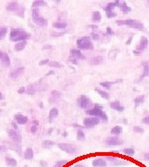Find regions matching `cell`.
<instances>
[{"label": "cell", "mask_w": 149, "mask_h": 167, "mask_svg": "<svg viewBox=\"0 0 149 167\" xmlns=\"http://www.w3.org/2000/svg\"><path fill=\"white\" fill-rule=\"evenodd\" d=\"M31 38V33L21 28H12L9 32V40L14 43L27 41Z\"/></svg>", "instance_id": "1"}, {"label": "cell", "mask_w": 149, "mask_h": 167, "mask_svg": "<svg viewBox=\"0 0 149 167\" xmlns=\"http://www.w3.org/2000/svg\"><path fill=\"white\" fill-rule=\"evenodd\" d=\"M104 108L102 105L100 104H93V107L88 110H86V113L89 116H93V117H97L100 120L104 121V122H107L108 121V117L107 114L103 110Z\"/></svg>", "instance_id": "2"}, {"label": "cell", "mask_w": 149, "mask_h": 167, "mask_svg": "<svg viewBox=\"0 0 149 167\" xmlns=\"http://www.w3.org/2000/svg\"><path fill=\"white\" fill-rule=\"evenodd\" d=\"M117 24L118 26H128L133 29H137L139 31H144V25L137 20H133V19H127V20H118Z\"/></svg>", "instance_id": "3"}, {"label": "cell", "mask_w": 149, "mask_h": 167, "mask_svg": "<svg viewBox=\"0 0 149 167\" xmlns=\"http://www.w3.org/2000/svg\"><path fill=\"white\" fill-rule=\"evenodd\" d=\"M77 47L79 50H92L94 48V45L89 35L82 36L77 40Z\"/></svg>", "instance_id": "4"}, {"label": "cell", "mask_w": 149, "mask_h": 167, "mask_svg": "<svg viewBox=\"0 0 149 167\" xmlns=\"http://www.w3.org/2000/svg\"><path fill=\"white\" fill-rule=\"evenodd\" d=\"M6 9L9 12H13L14 14H16L17 16L21 18L24 17L25 9L24 6H21L18 1H9L6 6Z\"/></svg>", "instance_id": "5"}, {"label": "cell", "mask_w": 149, "mask_h": 167, "mask_svg": "<svg viewBox=\"0 0 149 167\" xmlns=\"http://www.w3.org/2000/svg\"><path fill=\"white\" fill-rule=\"evenodd\" d=\"M32 20L35 25L39 27H45L48 25V20L40 15L38 9H32Z\"/></svg>", "instance_id": "6"}, {"label": "cell", "mask_w": 149, "mask_h": 167, "mask_svg": "<svg viewBox=\"0 0 149 167\" xmlns=\"http://www.w3.org/2000/svg\"><path fill=\"white\" fill-rule=\"evenodd\" d=\"M77 103H78V106L79 108H81L83 110H89L93 107V103H92L91 99L86 95L79 96L77 99Z\"/></svg>", "instance_id": "7"}, {"label": "cell", "mask_w": 149, "mask_h": 167, "mask_svg": "<svg viewBox=\"0 0 149 167\" xmlns=\"http://www.w3.org/2000/svg\"><path fill=\"white\" fill-rule=\"evenodd\" d=\"M7 134L9 137V139L14 143V144H18V145H21L22 143V135L21 133L19 132V130H14L12 128H9L7 130Z\"/></svg>", "instance_id": "8"}, {"label": "cell", "mask_w": 149, "mask_h": 167, "mask_svg": "<svg viewBox=\"0 0 149 167\" xmlns=\"http://www.w3.org/2000/svg\"><path fill=\"white\" fill-rule=\"evenodd\" d=\"M58 148H60L61 151L66 152L67 154H70V155H74L77 154L78 151V148L74 146L70 143H59L58 144Z\"/></svg>", "instance_id": "9"}, {"label": "cell", "mask_w": 149, "mask_h": 167, "mask_svg": "<svg viewBox=\"0 0 149 167\" xmlns=\"http://www.w3.org/2000/svg\"><path fill=\"white\" fill-rule=\"evenodd\" d=\"M148 47V38L146 36H142L141 39L139 41V44L137 45L136 48L134 49L133 53L135 55H140L141 53H143Z\"/></svg>", "instance_id": "10"}, {"label": "cell", "mask_w": 149, "mask_h": 167, "mask_svg": "<svg viewBox=\"0 0 149 167\" xmlns=\"http://www.w3.org/2000/svg\"><path fill=\"white\" fill-rule=\"evenodd\" d=\"M100 122H101V120L97 117H93V116L86 117L83 120V125L86 128H92V127L98 125L100 124Z\"/></svg>", "instance_id": "11"}, {"label": "cell", "mask_w": 149, "mask_h": 167, "mask_svg": "<svg viewBox=\"0 0 149 167\" xmlns=\"http://www.w3.org/2000/svg\"><path fill=\"white\" fill-rule=\"evenodd\" d=\"M104 159L106 162H109L112 165H114V166H122V165L128 164L127 161L122 160V159L116 157V156H105Z\"/></svg>", "instance_id": "12"}, {"label": "cell", "mask_w": 149, "mask_h": 167, "mask_svg": "<svg viewBox=\"0 0 149 167\" xmlns=\"http://www.w3.org/2000/svg\"><path fill=\"white\" fill-rule=\"evenodd\" d=\"M69 58L77 61H84L86 59L85 55L81 52V50L78 49V48H72L70 49V56Z\"/></svg>", "instance_id": "13"}, {"label": "cell", "mask_w": 149, "mask_h": 167, "mask_svg": "<svg viewBox=\"0 0 149 167\" xmlns=\"http://www.w3.org/2000/svg\"><path fill=\"white\" fill-rule=\"evenodd\" d=\"M104 143L109 146V147H116V146H121L123 145L124 141L122 139H120L118 137H114V136H112V137H107L105 140H104Z\"/></svg>", "instance_id": "14"}, {"label": "cell", "mask_w": 149, "mask_h": 167, "mask_svg": "<svg viewBox=\"0 0 149 167\" xmlns=\"http://www.w3.org/2000/svg\"><path fill=\"white\" fill-rule=\"evenodd\" d=\"M24 71H25V68L24 67H19V68L13 70L9 73V77L12 80H16V79H18L19 77H20V76L23 75V74L24 73Z\"/></svg>", "instance_id": "15"}, {"label": "cell", "mask_w": 149, "mask_h": 167, "mask_svg": "<svg viewBox=\"0 0 149 167\" xmlns=\"http://www.w3.org/2000/svg\"><path fill=\"white\" fill-rule=\"evenodd\" d=\"M61 98H62V92H60L59 90H52L50 92L49 101L50 103H56L61 99Z\"/></svg>", "instance_id": "16"}, {"label": "cell", "mask_w": 149, "mask_h": 167, "mask_svg": "<svg viewBox=\"0 0 149 167\" xmlns=\"http://www.w3.org/2000/svg\"><path fill=\"white\" fill-rule=\"evenodd\" d=\"M13 121H15L18 124H25L28 122V117L26 115H24L22 113H16L13 116Z\"/></svg>", "instance_id": "17"}, {"label": "cell", "mask_w": 149, "mask_h": 167, "mask_svg": "<svg viewBox=\"0 0 149 167\" xmlns=\"http://www.w3.org/2000/svg\"><path fill=\"white\" fill-rule=\"evenodd\" d=\"M92 166L93 167H106L107 166V162L105 161L104 158L99 157L92 161Z\"/></svg>", "instance_id": "18"}, {"label": "cell", "mask_w": 149, "mask_h": 167, "mask_svg": "<svg viewBox=\"0 0 149 167\" xmlns=\"http://www.w3.org/2000/svg\"><path fill=\"white\" fill-rule=\"evenodd\" d=\"M142 66H143V73H142V76L140 77L139 81H142V79L149 76V62L148 61H143Z\"/></svg>", "instance_id": "19"}, {"label": "cell", "mask_w": 149, "mask_h": 167, "mask_svg": "<svg viewBox=\"0 0 149 167\" xmlns=\"http://www.w3.org/2000/svg\"><path fill=\"white\" fill-rule=\"evenodd\" d=\"M110 108H111L112 110H114L119 111V113H122V111H124V110H125V107L122 106L118 100H116V101L111 102V103H110Z\"/></svg>", "instance_id": "20"}, {"label": "cell", "mask_w": 149, "mask_h": 167, "mask_svg": "<svg viewBox=\"0 0 149 167\" xmlns=\"http://www.w3.org/2000/svg\"><path fill=\"white\" fill-rule=\"evenodd\" d=\"M104 62V58L102 56H95V57H92L89 60V64L92 66H97L100 65Z\"/></svg>", "instance_id": "21"}, {"label": "cell", "mask_w": 149, "mask_h": 167, "mask_svg": "<svg viewBox=\"0 0 149 167\" xmlns=\"http://www.w3.org/2000/svg\"><path fill=\"white\" fill-rule=\"evenodd\" d=\"M120 4V1H118V0H117V1H113V2H109L105 8H104V11L105 12H110V11H114V9L116 7H118Z\"/></svg>", "instance_id": "22"}, {"label": "cell", "mask_w": 149, "mask_h": 167, "mask_svg": "<svg viewBox=\"0 0 149 167\" xmlns=\"http://www.w3.org/2000/svg\"><path fill=\"white\" fill-rule=\"evenodd\" d=\"M0 62H1V65L5 68H9L11 64V61H10V58H9V56L4 52V55H3V57L1 59V61H0Z\"/></svg>", "instance_id": "23"}, {"label": "cell", "mask_w": 149, "mask_h": 167, "mask_svg": "<svg viewBox=\"0 0 149 167\" xmlns=\"http://www.w3.org/2000/svg\"><path fill=\"white\" fill-rule=\"evenodd\" d=\"M34 156H35V153H34V150L32 148H27L24 152V158L27 161L33 160Z\"/></svg>", "instance_id": "24"}, {"label": "cell", "mask_w": 149, "mask_h": 167, "mask_svg": "<svg viewBox=\"0 0 149 167\" xmlns=\"http://www.w3.org/2000/svg\"><path fill=\"white\" fill-rule=\"evenodd\" d=\"M26 46H27V41H21V42L15 43V45H14V50L16 52H21V51H23L25 48Z\"/></svg>", "instance_id": "25"}, {"label": "cell", "mask_w": 149, "mask_h": 167, "mask_svg": "<svg viewBox=\"0 0 149 167\" xmlns=\"http://www.w3.org/2000/svg\"><path fill=\"white\" fill-rule=\"evenodd\" d=\"M102 21V14L100 11H93L91 15V22L93 23H97Z\"/></svg>", "instance_id": "26"}, {"label": "cell", "mask_w": 149, "mask_h": 167, "mask_svg": "<svg viewBox=\"0 0 149 167\" xmlns=\"http://www.w3.org/2000/svg\"><path fill=\"white\" fill-rule=\"evenodd\" d=\"M122 80L119 79L118 81H114V82H111V81H104V82H101L100 83V85L102 87H104V89H110L112 87V85H113L114 84H117V83H121Z\"/></svg>", "instance_id": "27"}, {"label": "cell", "mask_w": 149, "mask_h": 167, "mask_svg": "<svg viewBox=\"0 0 149 167\" xmlns=\"http://www.w3.org/2000/svg\"><path fill=\"white\" fill-rule=\"evenodd\" d=\"M48 2L44 1V0H35L32 3V8L33 9H38L39 7H47Z\"/></svg>", "instance_id": "28"}, {"label": "cell", "mask_w": 149, "mask_h": 167, "mask_svg": "<svg viewBox=\"0 0 149 167\" xmlns=\"http://www.w3.org/2000/svg\"><path fill=\"white\" fill-rule=\"evenodd\" d=\"M52 27L56 30H64L67 27V23L64 22H55L52 23Z\"/></svg>", "instance_id": "29"}, {"label": "cell", "mask_w": 149, "mask_h": 167, "mask_svg": "<svg viewBox=\"0 0 149 167\" xmlns=\"http://www.w3.org/2000/svg\"><path fill=\"white\" fill-rule=\"evenodd\" d=\"M58 115H59V110L57 108H51L49 110V122H51L52 119H55L56 117H58Z\"/></svg>", "instance_id": "30"}, {"label": "cell", "mask_w": 149, "mask_h": 167, "mask_svg": "<svg viewBox=\"0 0 149 167\" xmlns=\"http://www.w3.org/2000/svg\"><path fill=\"white\" fill-rule=\"evenodd\" d=\"M5 162H6V164L9 167H16L17 164H18L17 160L12 158V157H9V156H7L5 158Z\"/></svg>", "instance_id": "31"}, {"label": "cell", "mask_w": 149, "mask_h": 167, "mask_svg": "<svg viewBox=\"0 0 149 167\" xmlns=\"http://www.w3.org/2000/svg\"><path fill=\"white\" fill-rule=\"evenodd\" d=\"M36 91H37V88L35 87V85L34 84H30V85H28L26 86V92L25 93H26L27 95L33 96V95L35 94Z\"/></svg>", "instance_id": "32"}, {"label": "cell", "mask_w": 149, "mask_h": 167, "mask_svg": "<svg viewBox=\"0 0 149 167\" xmlns=\"http://www.w3.org/2000/svg\"><path fill=\"white\" fill-rule=\"evenodd\" d=\"M55 145H56V143L49 139H46L42 142V148H45V150H49V148H53Z\"/></svg>", "instance_id": "33"}, {"label": "cell", "mask_w": 149, "mask_h": 167, "mask_svg": "<svg viewBox=\"0 0 149 167\" xmlns=\"http://www.w3.org/2000/svg\"><path fill=\"white\" fill-rule=\"evenodd\" d=\"M110 133L113 135L114 137H118L122 133V127L120 125H116L111 129Z\"/></svg>", "instance_id": "34"}, {"label": "cell", "mask_w": 149, "mask_h": 167, "mask_svg": "<svg viewBox=\"0 0 149 167\" xmlns=\"http://www.w3.org/2000/svg\"><path fill=\"white\" fill-rule=\"evenodd\" d=\"M144 99H145V96H144V95L137 96V97L134 99V100H133V102H134V107L137 108L138 106H140L141 104H143V103L144 102Z\"/></svg>", "instance_id": "35"}, {"label": "cell", "mask_w": 149, "mask_h": 167, "mask_svg": "<svg viewBox=\"0 0 149 167\" xmlns=\"http://www.w3.org/2000/svg\"><path fill=\"white\" fill-rule=\"evenodd\" d=\"M95 91L98 93V94L104 99H110V95H109V93L106 92L105 90H103V89H100V88H95Z\"/></svg>", "instance_id": "36"}, {"label": "cell", "mask_w": 149, "mask_h": 167, "mask_svg": "<svg viewBox=\"0 0 149 167\" xmlns=\"http://www.w3.org/2000/svg\"><path fill=\"white\" fill-rule=\"evenodd\" d=\"M122 152H123L125 155H127V156L133 157V156H134V154H135V150H134L133 148H123Z\"/></svg>", "instance_id": "37"}, {"label": "cell", "mask_w": 149, "mask_h": 167, "mask_svg": "<svg viewBox=\"0 0 149 167\" xmlns=\"http://www.w3.org/2000/svg\"><path fill=\"white\" fill-rule=\"evenodd\" d=\"M118 8L120 9V10H121L123 13H129L130 10H132V9H130V8L127 5L126 2H120Z\"/></svg>", "instance_id": "38"}, {"label": "cell", "mask_w": 149, "mask_h": 167, "mask_svg": "<svg viewBox=\"0 0 149 167\" xmlns=\"http://www.w3.org/2000/svg\"><path fill=\"white\" fill-rule=\"evenodd\" d=\"M77 139L78 141H85L86 139V135L82 129H78L77 131Z\"/></svg>", "instance_id": "39"}, {"label": "cell", "mask_w": 149, "mask_h": 167, "mask_svg": "<svg viewBox=\"0 0 149 167\" xmlns=\"http://www.w3.org/2000/svg\"><path fill=\"white\" fill-rule=\"evenodd\" d=\"M48 66L50 67V68H57V69H60V68H63V64L60 63L59 61H49V63H48Z\"/></svg>", "instance_id": "40"}, {"label": "cell", "mask_w": 149, "mask_h": 167, "mask_svg": "<svg viewBox=\"0 0 149 167\" xmlns=\"http://www.w3.org/2000/svg\"><path fill=\"white\" fill-rule=\"evenodd\" d=\"M8 27L5 26H0V40H3L8 34Z\"/></svg>", "instance_id": "41"}, {"label": "cell", "mask_w": 149, "mask_h": 167, "mask_svg": "<svg viewBox=\"0 0 149 167\" xmlns=\"http://www.w3.org/2000/svg\"><path fill=\"white\" fill-rule=\"evenodd\" d=\"M67 162H68L67 160H60V161H57V162H56L52 167H63V166L65 165Z\"/></svg>", "instance_id": "42"}, {"label": "cell", "mask_w": 149, "mask_h": 167, "mask_svg": "<svg viewBox=\"0 0 149 167\" xmlns=\"http://www.w3.org/2000/svg\"><path fill=\"white\" fill-rule=\"evenodd\" d=\"M118 49L110 51L109 54H108V58H109L110 60H114V59L117 57V54H118Z\"/></svg>", "instance_id": "43"}, {"label": "cell", "mask_w": 149, "mask_h": 167, "mask_svg": "<svg viewBox=\"0 0 149 167\" xmlns=\"http://www.w3.org/2000/svg\"><path fill=\"white\" fill-rule=\"evenodd\" d=\"M133 132L137 133V134H143L144 132V130L143 127H141L139 125H135V126H133Z\"/></svg>", "instance_id": "44"}, {"label": "cell", "mask_w": 149, "mask_h": 167, "mask_svg": "<svg viewBox=\"0 0 149 167\" xmlns=\"http://www.w3.org/2000/svg\"><path fill=\"white\" fill-rule=\"evenodd\" d=\"M100 37H101L100 34L97 33H90V38H91V40L97 41V40L100 39Z\"/></svg>", "instance_id": "45"}, {"label": "cell", "mask_w": 149, "mask_h": 167, "mask_svg": "<svg viewBox=\"0 0 149 167\" xmlns=\"http://www.w3.org/2000/svg\"><path fill=\"white\" fill-rule=\"evenodd\" d=\"M105 13H106V17L108 19H112L117 16V13L115 11H110V12H105Z\"/></svg>", "instance_id": "46"}, {"label": "cell", "mask_w": 149, "mask_h": 167, "mask_svg": "<svg viewBox=\"0 0 149 167\" xmlns=\"http://www.w3.org/2000/svg\"><path fill=\"white\" fill-rule=\"evenodd\" d=\"M26 92V86H21L20 88L18 89V94H24Z\"/></svg>", "instance_id": "47"}, {"label": "cell", "mask_w": 149, "mask_h": 167, "mask_svg": "<svg viewBox=\"0 0 149 167\" xmlns=\"http://www.w3.org/2000/svg\"><path fill=\"white\" fill-rule=\"evenodd\" d=\"M49 61V60H48V59H44V60H42V61H39L38 65H39V66H44V65H48Z\"/></svg>", "instance_id": "48"}, {"label": "cell", "mask_w": 149, "mask_h": 167, "mask_svg": "<svg viewBox=\"0 0 149 167\" xmlns=\"http://www.w3.org/2000/svg\"><path fill=\"white\" fill-rule=\"evenodd\" d=\"M142 123H143L144 124H147V125H149V114H148L147 116H145V117H144V118L142 119Z\"/></svg>", "instance_id": "49"}, {"label": "cell", "mask_w": 149, "mask_h": 167, "mask_svg": "<svg viewBox=\"0 0 149 167\" xmlns=\"http://www.w3.org/2000/svg\"><path fill=\"white\" fill-rule=\"evenodd\" d=\"M30 132H31L32 134H35V133L37 132V126H35V125H31V127H30Z\"/></svg>", "instance_id": "50"}, {"label": "cell", "mask_w": 149, "mask_h": 167, "mask_svg": "<svg viewBox=\"0 0 149 167\" xmlns=\"http://www.w3.org/2000/svg\"><path fill=\"white\" fill-rule=\"evenodd\" d=\"M106 33H107L108 35H114V34H115L114 31L112 30L111 27H107V28H106Z\"/></svg>", "instance_id": "51"}, {"label": "cell", "mask_w": 149, "mask_h": 167, "mask_svg": "<svg viewBox=\"0 0 149 167\" xmlns=\"http://www.w3.org/2000/svg\"><path fill=\"white\" fill-rule=\"evenodd\" d=\"M10 124H11V127H12V129H14V130H19L18 124H17L15 121H12V122L10 123Z\"/></svg>", "instance_id": "52"}, {"label": "cell", "mask_w": 149, "mask_h": 167, "mask_svg": "<svg viewBox=\"0 0 149 167\" xmlns=\"http://www.w3.org/2000/svg\"><path fill=\"white\" fill-rule=\"evenodd\" d=\"M7 151H8V148H7V147L0 145V154H2V153L6 152Z\"/></svg>", "instance_id": "53"}, {"label": "cell", "mask_w": 149, "mask_h": 167, "mask_svg": "<svg viewBox=\"0 0 149 167\" xmlns=\"http://www.w3.org/2000/svg\"><path fill=\"white\" fill-rule=\"evenodd\" d=\"M65 33V32H63V33H51V36H54V37H56V36H62V35H64Z\"/></svg>", "instance_id": "54"}, {"label": "cell", "mask_w": 149, "mask_h": 167, "mask_svg": "<svg viewBox=\"0 0 149 167\" xmlns=\"http://www.w3.org/2000/svg\"><path fill=\"white\" fill-rule=\"evenodd\" d=\"M70 167H87V166H85V165H83L81 163H77V164H74L73 166H70Z\"/></svg>", "instance_id": "55"}, {"label": "cell", "mask_w": 149, "mask_h": 167, "mask_svg": "<svg viewBox=\"0 0 149 167\" xmlns=\"http://www.w3.org/2000/svg\"><path fill=\"white\" fill-rule=\"evenodd\" d=\"M52 48V46H49V45H46V46H44L43 47V49H51Z\"/></svg>", "instance_id": "56"}, {"label": "cell", "mask_w": 149, "mask_h": 167, "mask_svg": "<svg viewBox=\"0 0 149 167\" xmlns=\"http://www.w3.org/2000/svg\"><path fill=\"white\" fill-rule=\"evenodd\" d=\"M132 40H133V35H132V36H130V37H129V39L127 40L126 44H127V45H129V44H130V42H132Z\"/></svg>", "instance_id": "57"}, {"label": "cell", "mask_w": 149, "mask_h": 167, "mask_svg": "<svg viewBox=\"0 0 149 167\" xmlns=\"http://www.w3.org/2000/svg\"><path fill=\"white\" fill-rule=\"evenodd\" d=\"M40 164H41L43 167H46V166L48 165V162H44V161H41V162H40Z\"/></svg>", "instance_id": "58"}, {"label": "cell", "mask_w": 149, "mask_h": 167, "mask_svg": "<svg viewBox=\"0 0 149 167\" xmlns=\"http://www.w3.org/2000/svg\"><path fill=\"white\" fill-rule=\"evenodd\" d=\"M38 121H36V120H34L33 121V125H35V126H38Z\"/></svg>", "instance_id": "59"}, {"label": "cell", "mask_w": 149, "mask_h": 167, "mask_svg": "<svg viewBox=\"0 0 149 167\" xmlns=\"http://www.w3.org/2000/svg\"><path fill=\"white\" fill-rule=\"evenodd\" d=\"M144 158L146 161H149V153H145V154L144 155Z\"/></svg>", "instance_id": "60"}, {"label": "cell", "mask_w": 149, "mask_h": 167, "mask_svg": "<svg viewBox=\"0 0 149 167\" xmlns=\"http://www.w3.org/2000/svg\"><path fill=\"white\" fill-rule=\"evenodd\" d=\"M5 99V97H4V95L2 94L1 92H0V100H3Z\"/></svg>", "instance_id": "61"}, {"label": "cell", "mask_w": 149, "mask_h": 167, "mask_svg": "<svg viewBox=\"0 0 149 167\" xmlns=\"http://www.w3.org/2000/svg\"><path fill=\"white\" fill-rule=\"evenodd\" d=\"M89 27L91 28V29H97V28H98L96 25H89Z\"/></svg>", "instance_id": "62"}, {"label": "cell", "mask_w": 149, "mask_h": 167, "mask_svg": "<svg viewBox=\"0 0 149 167\" xmlns=\"http://www.w3.org/2000/svg\"><path fill=\"white\" fill-rule=\"evenodd\" d=\"M3 55H4V52L3 51H0V61H1L2 57H3Z\"/></svg>", "instance_id": "63"}, {"label": "cell", "mask_w": 149, "mask_h": 167, "mask_svg": "<svg viewBox=\"0 0 149 167\" xmlns=\"http://www.w3.org/2000/svg\"><path fill=\"white\" fill-rule=\"evenodd\" d=\"M53 73H54V71H49V73L47 74V75H50V74H53Z\"/></svg>", "instance_id": "64"}]
</instances>
